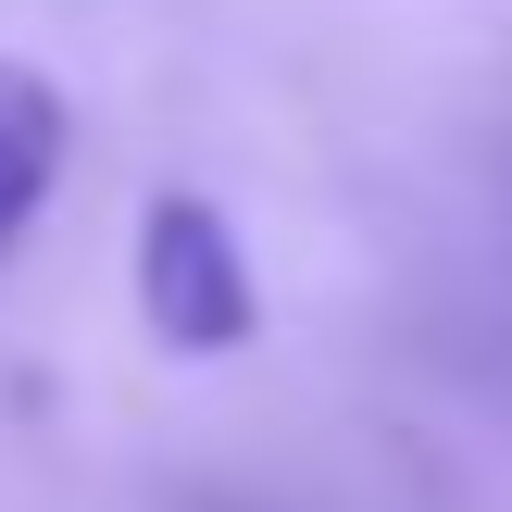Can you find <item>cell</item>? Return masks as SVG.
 <instances>
[{
    "label": "cell",
    "mask_w": 512,
    "mask_h": 512,
    "mask_svg": "<svg viewBox=\"0 0 512 512\" xmlns=\"http://www.w3.org/2000/svg\"><path fill=\"white\" fill-rule=\"evenodd\" d=\"M50 175H63V100L25 63H0V238L50 200Z\"/></svg>",
    "instance_id": "2"
},
{
    "label": "cell",
    "mask_w": 512,
    "mask_h": 512,
    "mask_svg": "<svg viewBox=\"0 0 512 512\" xmlns=\"http://www.w3.org/2000/svg\"><path fill=\"white\" fill-rule=\"evenodd\" d=\"M138 313L163 350H238L250 338V263L213 200H150L138 225Z\"/></svg>",
    "instance_id": "1"
}]
</instances>
